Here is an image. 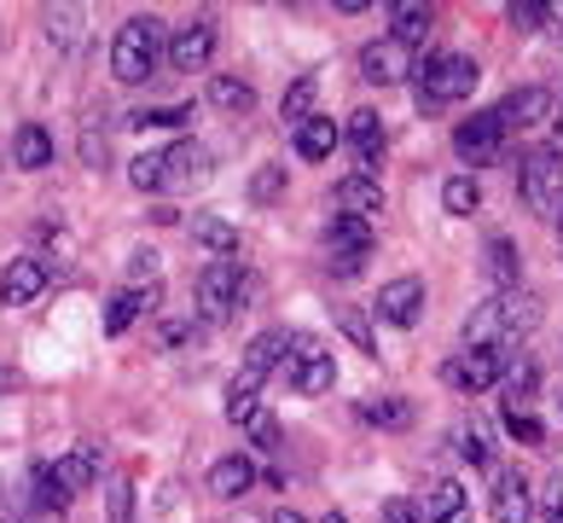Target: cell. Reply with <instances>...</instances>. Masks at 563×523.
I'll return each instance as SVG.
<instances>
[{
	"instance_id": "cell-1",
	"label": "cell",
	"mask_w": 563,
	"mask_h": 523,
	"mask_svg": "<svg viewBox=\"0 0 563 523\" xmlns=\"http://www.w3.org/2000/svg\"><path fill=\"white\" fill-rule=\"evenodd\" d=\"M157 53H163V24H157L152 12H140L111 41V76L117 81H145V76L157 70Z\"/></svg>"
},
{
	"instance_id": "cell-2",
	"label": "cell",
	"mask_w": 563,
	"mask_h": 523,
	"mask_svg": "<svg viewBox=\"0 0 563 523\" xmlns=\"http://www.w3.org/2000/svg\"><path fill=\"white\" fill-rule=\"evenodd\" d=\"M517 193L534 216H563V152L558 145H534L523 157V170H517Z\"/></svg>"
},
{
	"instance_id": "cell-3",
	"label": "cell",
	"mask_w": 563,
	"mask_h": 523,
	"mask_svg": "<svg viewBox=\"0 0 563 523\" xmlns=\"http://www.w3.org/2000/svg\"><path fill=\"white\" fill-rule=\"evenodd\" d=\"M476 58L465 53H435L430 65H419V99L424 105H459L471 88H476Z\"/></svg>"
},
{
	"instance_id": "cell-4",
	"label": "cell",
	"mask_w": 563,
	"mask_h": 523,
	"mask_svg": "<svg viewBox=\"0 0 563 523\" xmlns=\"http://www.w3.org/2000/svg\"><path fill=\"white\" fill-rule=\"evenodd\" d=\"M279 372H285V384L297 395H325L331 384H338V361H331V349L314 344V338H302V331H297V349H290V361Z\"/></svg>"
},
{
	"instance_id": "cell-5",
	"label": "cell",
	"mask_w": 563,
	"mask_h": 523,
	"mask_svg": "<svg viewBox=\"0 0 563 523\" xmlns=\"http://www.w3.org/2000/svg\"><path fill=\"white\" fill-rule=\"evenodd\" d=\"M198 303H203V320H233L244 308V268L239 262H210L198 274Z\"/></svg>"
},
{
	"instance_id": "cell-6",
	"label": "cell",
	"mask_w": 563,
	"mask_h": 523,
	"mask_svg": "<svg viewBox=\"0 0 563 523\" xmlns=\"http://www.w3.org/2000/svg\"><path fill=\"white\" fill-rule=\"evenodd\" d=\"M499 379H506V355H494V349H465V355H453V361L442 367V384L465 390V395H483Z\"/></svg>"
},
{
	"instance_id": "cell-7",
	"label": "cell",
	"mask_w": 563,
	"mask_h": 523,
	"mask_svg": "<svg viewBox=\"0 0 563 523\" xmlns=\"http://www.w3.org/2000/svg\"><path fill=\"white\" fill-rule=\"evenodd\" d=\"M366 257H372V221L331 216L325 221V262H331V274H354Z\"/></svg>"
},
{
	"instance_id": "cell-8",
	"label": "cell",
	"mask_w": 563,
	"mask_h": 523,
	"mask_svg": "<svg viewBox=\"0 0 563 523\" xmlns=\"http://www.w3.org/2000/svg\"><path fill=\"white\" fill-rule=\"evenodd\" d=\"M412 70H419V58H412V47H401L395 35L366 41V47H361V76L378 81V88H395V81H407Z\"/></svg>"
},
{
	"instance_id": "cell-9",
	"label": "cell",
	"mask_w": 563,
	"mask_h": 523,
	"mask_svg": "<svg viewBox=\"0 0 563 523\" xmlns=\"http://www.w3.org/2000/svg\"><path fill=\"white\" fill-rule=\"evenodd\" d=\"M378 320H389V326H401V331H412L424 320V280L419 274H401V280H389V285H378Z\"/></svg>"
},
{
	"instance_id": "cell-10",
	"label": "cell",
	"mask_w": 563,
	"mask_h": 523,
	"mask_svg": "<svg viewBox=\"0 0 563 523\" xmlns=\"http://www.w3.org/2000/svg\"><path fill=\"white\" fill-rule=\"evenodd\" d=\"M453 152L459 163H494L499 152H506V129H499V117L494 111H476L459 122V134H453Z\"/></svg>"
},
{
	"instance_id": "cell-11",
	"label": "cell",
	"mask_w": 563,
	"mask_h": 523,
	"mask_svg": "<svg viewBox=\"0 0 563 523\" xmlns=\"http://www.w3.org/2000/svg\"><path fill=\"white\" fill-rule=\"evenodd\" d=\"M210 58H216V24L210 18H192V24H180L169 35V65L186 76V70H210Z\"/></svg>"
},
{
	"instance_id": "cell-12",
	"label": "cell",
	"mask_w": 563,
	"mask_h": 523,
	"mask_svg": "<svg viewBox=\"0 0 563 523\" xmlns=\"http://www.w3.org/2000/svg\"><path fill=\"white\" fill-rule=\"evenodd\" d=\"M331 204H338V216H349V221H372L384 209V186H378V175H343L338 186H331Z\"/></svg>"
},
{
	"instance_id": "cell-13",
	"label": "cell",
	"mask_w": 563,
	"mask_h": 523,
	"mask_svg": "<svg viewBox=\"0 0 563 523\" xmlns=\"http://www.w3.org/2000/svg\"><path fill=\"white\" fill-rule=\"evenodd\" d=\"M488 512H494V523H529V512H534V489H529V477H523V471H499V477H494V500H488Z\"/></svg>"
},
{
	"instance_id": "cell-14",
	"label": "cell",
	"mask_w": 563,
	"mask_h": 523,
	"mask_svg": "<svg viewBox=\"0 0 563 523\" xmlns=\"http://www.w3.org/2000/svg\"><path fill=\"white\" fill-rule=\"evenodd\" d=\"M494 117H499V129H534V122H547L552 117V94L547 88H517L494 105Z\"/></svg>"
},
{
	"instance_id": "cell-15",
	"label": "cell",
	"mask_w": 563,
	"mask_h": 523,
	"mask_svg": "<svg viewBox=\"0 0 563 523\" xmlns=\"http://www.w3.org/2000/svg\"><path fill=\"white\" fill-rule=\"evenodd\" d=\"M290 349H297V331L267 326V331H256V338H250V349H244V367H250V372H262V379H274V372L290 361Z\"/></svg>"
},
{
	"instance_id": "cell-16",
	"label": "cell",
	"mask_w": 563,
	"mask_h": 523,
	"mask_svg": "<svg viewBox=\"0 0 563 523\" xmlns=\"http://www.w3.org/2000/svg\"><path fill=\"white\" fill-rule=\"evenodd\" d=\"M41 291H47V262L41 257H18L7 274H0V303H12V308L35 303Z\"/></svg>"
},
{
	"instance_id": "cell-17",
	"label": "cell",
	"mask_w": 563,
	"mask_h": 523,
	"mask_svg": "<svg viewBox=\"0 0 563 523\" xmlns=\"http://www.w3.org/2000/svg\"><path fill=\"white\" fill-rule=\"evenodd\" d=\"M349 152L361 163V175H372L384 163V117L378 111H354L349 117Z\"/></svg>"
},
{
	"instance_id": "cell-18",
	"label": "cell",
	"mask_w": 563,
	"mask_h": 523,
	"mask_svg": "<svg viewBox=\"0 0 563 523\" xmlns=\"http://www.w3.org/2000/svg\"><path fill=\"white\" fill-rule=\"evenodd\" d=\"M157 303H163L157 285H122L117 297H111V308H106V331H111V338H122V331H129L140 314H152Z\"/></svg>"
},
{
	"instance_id": "cell-19",
	"label": "cell",
	"mask_w": 563,
	"mask_h": 523,
	"mask_svg": "<svg viewBox=\"0 0 563 523\" xmlns=\"http://www.w3.org/2000/svg\"><path fill=\"white\" fill-rule=\"evenodd\" d=\"M419 523H471V506H465V489L459 483H430L419 500H412Z\"/></svg>"
},
{
	"instance_id": "cell-20",
	"label": "cell",
	"mask_w": 563,
	"mask_h": 523,
	"mask_svg": "<svg viewBox=\"0 0 563 523\" xmlns=\"http://www.w3.org/2000/svg\"><path fill=\"white\" fill-rule=\"evenodd\" d=\"M250 483H256V466H250V454H227V459H216V466H210V494H221V500L250 494Z\"/></svg>"
},
{
	"instance_id": "cell-21",
	"label": "cell",
	"mask_w": 563,
	"mask_h": 523,
	"mask_svg": "<svg viewBox=\"0 0 563 523\" xmlns=\"http://www.w3.org/2000/svg\"><path fill=\"white\" fill-rule=\"evenodd\" d=\"M262 372H250V367H239V379L227 384V418H233V425H250V418L262 413Z\"/></svg>"
},
{
	"instance_id": "cell-22",
	"label": "cell",
	"mask_w": 563,
	"mask_h": 523,
	"mask_svg": "<svg viewBox=\"0 0 563 523\" xmlns=\"http://www.w3.org/2000/svg\"><path fill=\"white\" fill-rule=\"evenodd\" d=\"M338 140H343V129H338V122H331L325 111H314V117H308L302 129H297V152H302L308 163H325L331 152H338Z\"/></svg>"
},
{
	"instance_id": "cell-23",
	"label": "cell",
	"mask_w": 563,
	"mask_h": 523,
	"mask_svg": "<svg viewBox=\"0 0 563 523\" xmlns=\"http://www.w3.org/2000/svg\"><path fill=\"white\" fill-rule=\"evenodd\" d=\"M192 239L210 250L216 262H239V227L221 216H192Z\"/></svg>"
},
{
	"instance_id": "cell-24",
	"label": "cell",
	"mask_w": 563,
	"mask_h": 523,
	"mask_svg": "<svg viewBox=\"0 0 563 523\" xmlns=\"http://www.w3.org/2000/svg\"><path fill=\"white\" fill-rule=\"evenodd\" d=\"M203 145L192 140H175V145H163V186H180V181H203Z\"/></svg>"
},
{
	"instance_id": "cell-25",
	"label": "cell",
	"mask_w": 563,
	"mask_h": 523,
	"mask_svg": "<svg viewBox=\"0 0 563 523\" xmlns=\"http://www.w3.org/2000/svg\"><path fill=\"white\" fill-rule=\"evenodd\" d=\"M354 413H361L366 425H378V431H407L412 425V402H407V395H372V402H361Z\"/></svg>"
},
{
	"instance_id": "cell-26",
	"label": "cell",
	"mask_w": 563,
	"mask_h": 523,
	"mask_svg": "<svg viewBox=\"0 0 563 523\" xmlns=\"http://www.w3.org/2000/svg\"><path fill=\"white\" fill-rule=\"evenodd\" d=\"M12 163H18V170H47V163H53V134L47 129H35V122H30V129H18V140H12Z\"/></svg>"
},
{
	"instance_id": "cell-27",
	"label": "cell",
	"mask_w": 563,
	"mask_h": 523,
	"mask_svg": "<svg viewBox=\"0 0 563 523\" xmlns=\"http://www.w3.org/2000/svg\"><path fill=\"white\" fill-rule=\"evenodd\" d=\"M210 105H216V111H227V117H250V111H256V88L239 81V76H216L210 81Z\"/></svg>"
},
{
	"instance_id": "cell-28",
	"label": "cell",
	"mask_w": 563,
	"mask_h": 523,
	"mask_svg": "<svg viewBox=\"0 0 563 523\" xmlns=\"http://www.w3.org/2000/svg\"><path fill=\"white\" fill-rule=\"evenodd\" d=\"M517 274H523V257H517V239L494 233V239H488V280H494L499 291H511V285H517Z\"/></svg>"
},
{
	"instance_id": "cell-29",
	"label": "cell",
	"mask_w": 563,
	"mask_h": 523,
	"mask_svg": "<svg viewBox=\"0 0 563 523\" xmlns=\"http://www.w3.org/2000/svg\"><path fill=\"white\" fill-rule=\"evenodd\" d=\"M47 471H53V483L65 489V494H81V489L93 483V454H88V448H76V454H65V459H53Z\"/></svg>"
},
{
	"instance_id": "cell-30",
	"label": "cell",
	"mask_w": 563,
	"mask_h": 523,
	"mask_svg": "<svg viewBox=\"0 0 563 523\" xmlns=\"http://www.w3.org/2000/svg\"><path fill=\"white\" fill-rule=\"evenodd\" d=\"M389 18H395V41L401 47H419V41L430 35V7H412V0H401V7H389Z\"/></svg>"
},
{
	"instance_id": "cell-31",
	"label": "cell",
	"mask_w": 563,
	"mask_h": 523,
	"mask_svg": "<svg viewBox=\"0 0 563 523\" xmlns=\"http://www.w3.org/2000/svg\"><path fill=\"white\" fill-rule=\"evenodd\" d=\"M279 117L290 122V129H302V122L314 117V76H297V81H290V94L279 99Z\"/></svg>"
},
{
	"instance_id": "cell-32",
	"label": "cell",
	"mask_w": 563,
	"mask_h": 523,
	"mask_svg": "<svg viewBox=\"0 0 563 523\" xmlns=\"http://www.w3.org/2000/svg\"><path fill=\"white\" fill-rule=\"evenodd\" d=\"M442 209H448V216H476V209H483V193H476V181H471V175L442 181Z\"/></svg>"
},
{
	"instance_id": "cell-33",
	"label": "cell",
	"mask_w": 563,
	"mask_h": 523,
	"mask_svg": "<svg viewBox=\"0 0 563 523\" xmlns=\"http://www.w3.org/2000/svg\"><path fill=\"white\" fill-rule=\"evenodd\" d=\"M134 129H192V105H152V111L129 117Z\"/></svg>"
},
{
	"instance_id": "cell-34",
	"label": "cell",
	"mask_w": 563,
	"mask_h": 523,
	"mask_svg": "<svg viewBox=\"0 0 563 523\" xmlns=\"http://www.w3.org/2000/svg\"><path fill=\"white\" fill-rule=\"evenodd\" d=\"M30 489H35L30 500H35V506H41V512H53V517H58V512H65V506H70V494H65V489H58V483H53V471H47V466H35V471H30Z\"/></svg>"
},
{
	"instance_id": "cell-35",
	"label": "cell",
	"mask_w": 563,
	"mask_h": 523,
	"mask_svg": "<svg viewBox=\"0 0 563 523\" xmlns=\"http://www.w3.org/2000/svg\"><path fill=\"white\" fill-rule=\"evenodd\" d=\"M338 331H343V338H349L354 349H361V355L378 349V338H372V320H366L361 308H338Z\"/></svg>"
},
{
	"instance_id": "cell-36",
	"label": "cell",
	"mask_w": 563,
	"mask_h": 523,
	"mask_svg": "<svg viewBox=\"0 0 563 523\" xmlns=\"http://www.w3.org/2000/svg\"><path fill=\"white\" fill-rule=\"evenodd\" d=\"M129 181H134V193H163V152H140L129 163Z\"/></svg>"
},
{
	"instance_id": "cell-37",
	"label": "cell",
	"mask_w": 563,
	"mask_h": 523,
	"mask_svg": "<svg viewBox=\"0 0 563 523\" xmlns=\"http://www.w3.org/2000/svg\"><path fill=\"white\" fill-rule=\"evenodd\" d=\"M506 24H511V30H547V24H552V7H540V0H511V7H506Z\"/></svg>"
},
{
	"instance_id": "cell-38",
	"label": "cell",
	"mask_w": 563,
	"mask_h": 523,
	"mask_svg": "<svg viewBox=\"0 0 563 523\" xmlns=\"http://www.w3.org/2000/svg\"><path fill=\"white\" fill-rule=\"evenodd\" d=\"M81 157H88V170H106V157H111V140H106V129H99V117L81 129Z\"/></svg>"
},
{
	"instance_id": "cell-39",
	"label": "cell",
	"mask_w": 563,
	"mask_h": 523,
	"mask_svg": "<svg viewBox=\"0 0 563 523\" xmlns=\"http://www.w3.org/2000/svg\"><path fill=\"white\" fill-rule=\"evenodd\" d=\"M279 193H285V170H279V163L256 170V181H250V198H256V204H274Z\"/></svg>"
},
{
	"instance_id": "cell-40",
	"label": "cell",
	"mask_w": 563,
	"mask_h": 523,
	"mask_svg": "<svg viewBox=\"0 0 563 523\" xmlns=\"http://www.w3.org/2000/svg\"><path fill=\"white\" fill-rule=\"evenodd\" d=\"M111 523H134V477L111 483Z\"/></svg>"
},
{
	"instance_id": "cell-41",
	"label": "cell",
	"mask_w": 563,
	"mask_h": 523,
	"mask_svg": "<svg viewBox=\"0 0 563 523\" xmlns=\"http://www.w3.org/2000/svg\"><path fill=\"white\" fill-rule=\"evenodd\" d=\"M506 431L517 436V443H529V448L547 443V425H540V418H529V413H506Z\"/></svg>"
},
{
	"instance_id": "cell-42",
	"label": "cell",
	"mask_w": 563,
	"mask_h": 523,
	"mask_svg": "<svg viewBox=\"0 0 563 523\" xmlns=\"http://www.w3.org/2000/svg\"><path fill=\"white\" fill-rule=\"evenodd\" d=\"M453 448L471 459V466H488V443H483V431H459L453 436Z\"/></svg>"
},
{
	"instance_id": "cell-43",
	"label": "cell",
	"mask_w": 563,
	"mask_h": 523,
	"mask_svg": "<svg viewBox=\"0 0 563 523\" xmlns=\"http://www.w3.org/2000/svg\"><path fill=\"white\" fill-rule=\"evenodd\" d=\"M250 436H256V448H267V454H274V448H279V418L256 413V418H250Z\"/></svg>"
},
{
	"instance_id": "cell-44",
	"label": "cell",
	"mask_w": 563,
	"mask_h": 523,
	"mask_svg": "<svg viewBox=\"0 0 563 523\" xmlns=\"http://www.w3.org/2000/svg\"><path fill=\"white\" fill-rule=\"evenodd\" d=\"M384 523H419L412 500H384Z\"/></svg>"
},
{
	"instance_id": "cell-45",
	"label": "cell",
	"mask_w": 563,
	"mask_h": 523,
	"mask_svg": "<svg viewBox=\"0 0 563 523\" xmlns=\"http://www.w3.org/2000/svg\"><path fill=\"white\" fill-rule=\"evenodd\" d=\"M267 523H308V517H302V512H290V506H279V512L267 517Z\"/></svg>"
},
{
	"instance_id": "cell-46",
	"label": "cell",
	"mask_w": 563,
	"mask_h": 523,
	"mask_svg": "<svg viewBox=\"0 0 563 523\" xmlns=\"http://www.w3.org/2000/svg\"><path fill=\"white\" fill-rule=\"evenodd\" d=\"M547 523H563V500H558V506H552V512H547Z\"/></svg>"
},
{
	"instance_id": "cell-47",
	"label": "cell",
	"mask_w": 563,
	"mask_h": 523,
	"mask_svg": "<svg viewBox=\"0 0 563 523\" xmlns=\"http://www.w3.org/2000/svg\"><path fill=\"white\" fill-rule=\"evenodd\" d=\"M320 523H349V517H343V512H325V517H320Z\"/></svg>"
},
{
	"instance_id": "cell-48",
	"label": "cell",
	"mask_w": 563,
	"mask_h": 523,
	"mask_svg": "<svg viewBox=\"0 0 563 523\" xmlns=\"http://www.w3.org/2000/svg\"><path fill=\"white\" fill-rule=\"evenodd\" d=\"M558 145H563V117H558Z\"/></svg>"
}]
</instances>
